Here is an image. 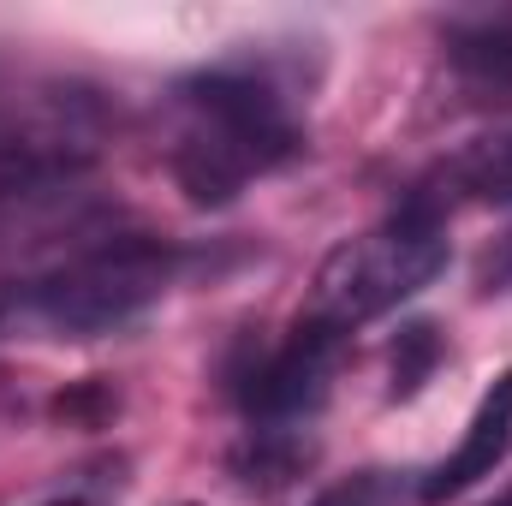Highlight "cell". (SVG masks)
<instances>
[{
    "label": "cell",
    "instance_id": "52a82bcc",
    "mask_svg": "<svg viewBox=\"0 0 512 506\" xmlns=\"http://www.w3.org/2000/svg\"><path fill=\"white\" fill-rule=\"evenodd\" d=\"M453 78L471 102H512V24H471L447 36Z\"/></svg>",
    "mask_w": 512,
    "mask_h": 506
},
{
    "label": "cell",
    "instance_id": "6da1fadb",
    "mask_svg": "<svg viewBox=\"0 0 512 506\" xmlns=\"http://www.w3.org/2000/svg\"><path fill=\"white\" fill-rule=\"evenodd\" d=\"M185 126L173 143V179L191 203L221 209L251 179L298 149V120L262 72H203L179 90Z\"/></svg>",
    "mask_w": 512,
    "mask_h": 506
},
{
    "label": "cell",
    "instance_id": "277c9868",
    "mask_svg": "<svg viewBox=\"0 0 512 506\" xmlns=\"http://www.w3.org/2000/svg\"><path fill=\"white\" fill-rule=\"evenodd\" d=\"M340 346H346L340 328L304 316L292 328V340L280 352H268L245 376V411H251L256 423H268V429H286V423L310 417L328 399V381L340 370Z\"/></svg>",
    "mask_w": 512,
    "mask_h": 506
},
{
    "label": "cell",
    "instance_id": "3957f363",
    "mask_svg": "<svg viewBox=\"0 0 512 506\" xmlns=\"http://www.w3.org/2000/svg\"><path fill=\"white\" fill-rule=\"evenodd\" d=\"M447 268V221L405 197L376 233L334 245L310 286V322H328L352 334L358 322H376L411 292H423Z\"/></svg>",
    "mask_w": 512,
    "mask_h": 506
},
{
    "label": "cell",
    "instance_id": "8992f818",
    "mask_svg": "<svg viewBox=\"0 0 512 506\" xmlns=\"http://www.w3.org/2000/svg\"><path fill=\"white\" fill-rule=\"evenodd\" d=\"M423 209H435L447 221V209L465 197V203H495L507 209L512 203V131H489V137H471L435 179H423L411 191Z\"/></svg>",
    "mask_w": 512,
    "mask_h": 506
},
{
    "label": "cell",
    "instance_id": "9c48e42d",
    "mask_svg": "<svg viewBox=\"0 0 512 506\" xmlns=\"http://www.w3.org/2000/svg\"><path fill=\"white\" fill-rule=\"evenodd\" d=\"M405 501H411V489H405L399 471H358V477L322 489L310 506H405Z\"/></svg>",
    "mask_w": 512,
    "mask_h": 506
},
{
    "label": "cell",
    "instance_id": "7a4b0ae2",
    "mask_svg": "<svg viewBox=\"0 0 512 506\" xmlns=\"http://www.w3.org/2000/svg\"><path fill=\"white\" fill-rule=\"evenodd\" d=\"M167 280H173V256L149 239L96 245L42 280L12 286L0 304V328L36 334V340H90L131 322L143 304H155Z\"/></svg>",
    "mask_w": 512,
    "mask_h": 506
},
{
    "label": "cell",
    "instance_id": "5b68a950",
    "mask_svg": "<svg viewBox=\"0 0 512 506\" xmlns=\"http://www.w3.org/2000/svg\"><path fill=\"white\" fill-rule=\"evenodd\" d=\"M507 447H512V370L495 376V387L477 399V411H471V423H465L453 459H441V465L423 477L417 495H423V501H453V495H465L471 483L495 477V465L507 459Z\"/></svg>",
    "mask_w": 512,
    "mask_h": 506
},
{
    "label": "cell",
    "instance_id": "ba28073f",
    "mask_svg": "<svg viewBox=\"0 0 512 506\" xmlns=\"http://www.w3.org/2000/svg\"><path fill=\"white\" fill-rule=\"evenodd\" d=\"M435 358H441V334H435L429 322L399 328V340H393V381H387V393H393V399H411V393L429 381Z\"/></svg>",
    "mask_w": 512,
    "mask_h": 506
}]
</instances>
